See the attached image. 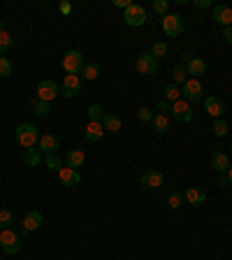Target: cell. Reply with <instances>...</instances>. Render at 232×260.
Segmentation results:
<instances>
[{
  "instance_id": "7c38bea8",
  "label": "cell",
  "mask_w": 232,
  "mask_h": 260,
  "mask_svg": "<svg viewBox=\"0 0 232 260\" xmlns=\"http://www.w3.org/2000/svg\"><path fill=\"white\" fill-rule=\"evenodd\" d=\"M202 102H205L207 117H211V118H221V117H223V100L218 98V95H209V98H202Z\"/></svg>"
},
{
  "instance_id": "ab89813d",
  "label": "cell",
  "mask_w": 232,
  "mask_h": 260,
  "mask_svg": "<svg viewBox=\"0 0 232 260\" xmlns=\"http://www.w3.org/2000/svg\"><path fill=\"white\" fill-rule=\"evenodd\" d=\"M158 112H161V114H165V112H172V105L167 102V100H161V102H158Z\"/></svg>"
},
{
  "instance_id": "83f0119b",
  "label": "cell",
  "mask_w": 232,
  "mask_h": 260,
  "mask_svg": "<svg viewBox=\"0 0 232 260\" xmlns=\"http://www.w3.org/2000/svg\"><path fill=\"white\" fill-rule=\"evenodd\" d=\"M89 118L93 123H102V118H105V107L102 105H91L89 107Z\"/></svg>"
},
{
  "instance_id": "6da1fadb",
  "label": "cell",
  "mask_w": 232,
  "mask_h": 260,
  "mask_svg": "<svg viewBox=\"0 0 232 260\" xmlns=\"http://www.w3.org/2000/svg\"><path fill=\"white\" fill-rule=\"evenodd\" d=\"M17 142L23 149H33L40 142V130H37L35 123H21V126H17Z\"/></svg>"
},
{
  "instance_id": "cb8c5ba5",
  "label": "cell",
  "mask_w": 232,
  "mask_h": 260,
  "mask_svg": "<svg viewBox=\"0 0 232 260\" xmlns=\"http://www.w3.org/2000/svg\"><path fill=\"white\" fill-rule=\"evenodd\" d=\"M42 161V153L37 151V149H23V163H26L28 167H37Z\"/></svg>"
},
{
  "instance_id": "d6a6232c",
  "label": "cell",
  "mask_w": 232,
  "mask_h": 260,
  "mask_svg": "<svg viewBox=\"0 0 232 260\" xmlns=\"http://www.w3.org/2000/svg\"><path fill=\"white\" fill-rule=\"evenodd\" d=\"M12 45H14V40H12V35L9 33H0V54H7L9 49H12Z\"/></svg>"
},
{
  "instance_id": "f35d334b",
  "label": "cell",
  "mask_w": 232,
  "mask_h": 260,
  "mask_svg": "<svg viewBox=\"0 0 232 260\" xmlns=\"http://www.w3.org/2000/svg\"><path fill=\"white\" fill-rule=\"evenodd\" d=\"M58 9H61V14H65V17H68V14L72 12V5L68 2V0H61V5H58Z\"/></svg>"
},
{
  "instance_id": "ffe728a7",
  "label": "cell",
  "mask_w": 232,
  "mask_h": 260,
  "mask_svg": "<svg viewBox=\"0 0 232 260\" xmlns=\"http://www.w3.org/2000/svg\"><path fill=\"white\" fill-rule=\"evenodd\" d=\"M84 161H86V153L81 151V149H70V151L65 153V163H68V167H81L84 165Z\"/></svg>"
},
{
  "instance_id": "2e32d148",
  "label": "cell",
  "mask_w": 232,
  "mask_h": 260,
  "mask_svg": "<svg viewBox=\"0 0 232 260\" xmlns=\"http://www.w3.org/2000/svg\"><path fill=\"white\" fill-rule=\"evenodd\" d=\"M58 179H61L63 186H79L81 174L74 170V167H61V172H58Z\"/></svg>"
},
{
  "instance_id": "4fadbf2b",
  "label": "cell",
  "mask_w": 232,
  "mask_h": 260,
  "mask_svg": "<svg viewBox=\"0 0 232 260\" xmlns=\"http://www.w3.org/2000/svg\"><path fill=\"white\" fill-rule=\"evenodd\" d=\"M144 189H161L162 186V172L158 170H146L142 174V179H139Z\"/></svg>"
},
{
  "instance_id": "52a82bcc",
  "label": "cell",
  "mask_w": 232,
  "mask_h": 260,
  "mask_svg": "<svg viewBox=\"0 0 232 260\" xmlns=\"http://www.w3.org/2000/svg\"><path fill=\"white\" fill-rule=\"evenodd\" d=\"M162 30H165V35L167 37H177L184 33V19L179 17V14H165L162 17Z\"/></svg>"
},
{
  "instance_id": "ba28073f",
  "label": "cell",
  "mask_w": 232,
  "mask_h": 260,
  "mask_svg": "<svg viewBox=\"0 0 232 260\" xmlns=\"http://www.w3.org/2000/svg\"><path fill=\"white\" fill-rule=\"evenodd\" d=\"M81 77L79 74H65V79L61 84V93L65 98H77L81 93Z\"/></svg>"
},
{
  "instance_id": "ee69618b",
  "label": "cell",
  "mask_w": 232,
  "mask_h": 260,
  "mask_svg": "<svg viewBox=\"0 0 232 260\" xmlns=\"http://www.w3.org/2000/svg\"><path fill=\"white\" fill-rule=\"evenodd\" d=\"M195 5H197V7H209V5H211V0H195Z\"/></svg>"
},
{
  "instance_id": "b9f144b4",
  "label": "cell",
  "mask_w": 232,
  "mask_h": 260,
  "mask_svg": "<svg viewBox=\"0 0 232 260\" xmlns=\"http://www.w3.org/2000/svg\"><path fill=\"white\" fill-rule=\"evenodd\" d=\"M216 184H218V186H230V179H228V174H221V177H218V179H216Z\"/></svg>"
},
{
  "instance_id": "9a60e30c",
  "label": "cell",
  "mask_w": 232,
  "mask_h": 260,
  "mask_svg": "<svg viewBox=\"0 0 232 260\" xmlns=\"http://www.w3.org/2000/svg\"><path fill=\"white\" fill-rule=\"evenodd\" d=\"M184 200H186L188 205H205L207 202V193L202 189H197V186H188L186 190H184Z\"/></svg>"
},
{
  "instance_id": "f1b7e54d",
  "label": "cell",
  "mask_w": 232,
  "mask_h": 260,
  "mask_svg": "<svg viewBox=\"0 0 232 260\" xmlns=\"http://www.w3.org/2000/svg\"><path fill=\"white\" fill-rule=\"evenodd\" d=\"M45 167L46 170H51V172H61V167H63V161H61V156H46L45 158Z\"/></svg>"
},
{
  "instance_id": "f6af8a7d",
  "label": "cell",
  "mask_w": 232,
  "mask_h": 260,
  "mask_svg": "<svg viewBox=\"0 0 232 260\" xmlns=\"http://www.w3.org/2000/svg\"><path fill=\"white\" fill-rule=\"evenodd\" d=\"M228 179H230V184H232V165H230V170H228Z\"/></svg>"
},
{
  "instance_id": "836d02e7",
  "label": "cell",
  "mask_w": 232,
  "mask_h": 260,
  "mask_svg": "<svg viewBox=\"0 0 232 260\" xmlns=\"http://www.w3.org/2000/svg\"><path fill=\"white\" fill-rule=\"evenodd\" d=\"M35 114L40 118H46L51 114V107H49V102H42V100H37L35 102Z\"/></svg>"
},
{
  "instance_id": "7a4b0ae2",
  "label": "cell",
  "mask_w": 232,
  "mask_h": 260,
  "mask_svg": "<svg viewBox=\"0 0 232 260\" xmlns=\"http://www.w3.org/2000/svg\"><path fill=\"white\" fill-rule=\"evenodd\" d=\"M61 65H63V70L68 72V74H81V70H84L86 61H84L81 51H77V49H70V51H65Z\"/></svg>"
},
{
  "instance_id": "5bb4252c",
  "label": "cell",
  "mask_w": 232,
  "mask_h": 260,
  "mask_svg": "<svg viewBox=\"0 0 232 260\" xmlns=\"http://www.w3.org/2000/svg\"><path fill=\"white\" fill-rule=\"evenodd\" d=\"M205 72H207L205 58H197V56H193V58H190V61L186 63V74H190L193 79H200Z\"/></svg>"
},
{
  "instance_id": "4dcf8cb0",
  "label": "cell",
  "mask_w": 232,
  "mask_h": 260,
  "mask_svg": "<svg viewBox=\"0 0 232 260\" xmlns=\"http://www.w3.org/2000/svg\"><path fill=\"white\" fill-rule=\"evenodd\" d=\"M12 223H14V214L9 209H0V228L7 230V228H12Z\"/></svg>"
},
{
  "instance_id": "74e56055",
  "label": "cell",
  "mask_w": 232,
  "mask_h": 260,
  "mask_svg": "<svg viewBox=\"0 0 232 260\" xmlns=\"http://www.w3.org/2000/svg\"><path fill=\"white\" fill-rule=\"evenodd\" d=\"M12 74V63L7 61V56H0V77H9Z\"/></svg>"
},
{
  "instance_id": "3957f363",
  "label": "cell",
  "mask_w": 232,
  "mask_h": 260,
  "mask_svg": "<svg viewBox=\"0 0 232 260\" xmlns=\"http://www.w3.org/2000/svg\"><path fill=\"white\" fill-rule=\"evenodd\" d=\"M135 68H137V72L144 74V77H151V74L156 77L158 70H161V68H158V61L151 56V51H142V54L137 56V58H135Z\"/></svg>"
},
{
  "instance_id": "1f68e13d",
  "label": "cell",
  "mask_w": 232,
  "mask_h": 260,
  "mask_svg": "<svg viewBox=\"0 0 232 260\" xmlns=\"http://www.w3.org/2000/svg\"><path fill=\"white\" fill-rule=\"evenodd\" d=\"M172 84H181V86H184V84H186V68H181V65H177V68H174V70H172Z\"/></svg>"
},
{
  "instance_id": "60d3db41",
  "label": "cell",
  "mask_w": 232,
  "mask_h": 260,
  "mask_svg": "<svg viewBox=\"0 0 232 260\" xmlns=\"http://www.w3.org/2000/svg\"><path fill=\"white\" fill-rule=\"evenodd\" d=\"M112 5H114V7H123V9H128L130 5H133V2H130V0H112Z\"/></svg>"
},
{
  "instance_id": "bcb514c9",
  "label": "cell",
  "mask_w": 232,
  "mask_h": 260,
  "mask_svg": "<svg viewBox=\"0 0 232 260\" xmlns=\"http://www.w3.org/2000/svg\"><path fill=\"white\" fill-rule=\"evenodd\" d=\"M2 30H5V24H2V21H0V33H2Z\"/></svg>"
},
{
  "instance_id": "d4e9b609",
  "label": "cell",
  "mask_w": 232,
  "mask_h": 260,
  "mask_svg": "<svg viewBox=\"0 0 232 260\" xmlns=\"http://www.w3.org/2000/svg\"><path fill=\"white\" fill-rule=\"evenodd\" d=\"M153 130L158 135L170 130V118H167V114H156V117H153Z\"/></svg>"
},
{
  "instance_id": "30bf717a",
  "label": "cell",
  "mask_w": 232,
  "mask_h": 260,
  "mask_svg": "<svg viewBox=\"0 0 232 260\" xmlns=\"http://www.w3.org/2000/svg\"><path fill=\"white\" fill-rule=\"evenodd\" d=\"M58 95V84L56 81H40L37 84V100H42V102H51V100Z\"/></svg>"
},
{
  "instance_id": "7bdbcfd3",
  "label": "cell",
  "mask_w": 232,
  "mask_h": 260,
  "mask_svg": "<svg viewBox=\"0 0 232 260\" xmlns=\"http://www.w3.org/2000/svg\"><path fill=\"white\" fill-rule=\"evenodd\" d=\"M223 37H225V42H232V26L223 28Z\"/></svg>"
},
{
  "instance_id": "8fae6325",
  "label": "cell",
  "mask_w": 232,
  "mask_h": 260,
  "mask_svg": "<svg viewBox=\"0 0 232 260\" xmlns=\"http://www.w3.org/2000/svg\"><path fill=\"white\" fill-rule=\"evenodd\" d=\"M58 149H61V140L56 135H42L40 142H37V151L46 153V156H54Z\"/></svg>"
},
{
  "instance_id": "8992f818",
  "label": "cell",
  "mask_w": 232,
  "mask_h": 260,
  "mask_svg": "<svg viewBox=\"0 0 232 260\" xmlns=\"http://www.w3.org/2000/svg\"><path fill=\"white\" fill-rule=\"evenodd\" d=\"M123 19L128 26L133 28H139L146 24V9L142 7V5H137V2H133L128 9H123Z\"/></svg>"
},
{
  "instance_id": "484cf974",
  "label": "cell",
  "mask_w": 232,
  "mask_h": 260,
  "mask_svg": "<svg viewBox=\"0 0 232 260\" xmlns=\"http://www.w3.org/2000/svg\"><path fill=\"white\" fill-rule=\"evenodd\" d=\"M179 98H181V89H179L177 84H172V81H170V84L165 86V100H167L170 105H174Z\"/></svg>"
},
{
  "instance_id": "44dd1931",
  "label": "cell",
  "mask_w": 232,
  "mask_h": 260,
  "mask_svg": "<svg viewBox=\"0 0 232 260\" xmlns=\"http://www.w3.org/2000/svg\"><path fill=\"white\" fill-rule=\"evenodd\" d=\"M84 137H86L89 142H98V140H102V137H105V128H102V123H93V121H91L89 126H86V130H84Z\"/></svg>"
},
{
  "instance_id": "277c9868",
  "label": "cell",
  "mask_w": 232,
  "mask_h": 260,
  "mask_svg": "<svg viewBox=\"0 0 232 260\" xmlns=\"http://www.w3.org/2000/svg\"><path fill=\"white\" fill-rule=\"evenodd\" d=\"M0 249L9 256H17L21 251V235H17L14 230H2L0 233Z\"/></svg>"
},
{
  "instance_id": "e575fe53",
  "label": "cell",
  "mask_w": 232,
  "mask_h": 260,
  "mask_svg": "<svg viewBox=\"0 0 232 260\" xmlns=\"http://www.w3.org/2000/svg\"><path fill=\"white\" fill-rule=\"evenodd\" d=\"M151 9L156 12V14H162V17H165V14H167V9H170V2H167V0H153Z\"/></svg>"
},
{
  "instance_id": "7402d4cb",
  "label": "cell",
  "mask_w": 232,
  "mask_h": 260,
  "mask_svg": "<svg viewBox=\"0 0 232 260\" xmlns=\"http://www.w3.org/2000/svg\"><path fill=\"white\" fill-rule=\"evenodd\" d=\"M79 77H81L84 81H95V79L100 77V65H98V63H86Z\"/></svg>"
},
{
  "instance_id": "ac0fdd59",
  "label": "cell",
  "mask_w": 232,
  "mask_h": 260,
  "mask_svg": "<svg viewBox=\"0 0 232 260\" xmlns=\"http://www.w3.org/2000/svg\"><path fill=\"white\" fill-rule=\"evenodd\" d=\"M42 223H45V218H42L40 212H28L26 218H23V230L26 233H35V230L42 228Z\"/></svg>"
},
{
  "instance_id": "5b68a950",
  "label": "cell",
  "mask_w": 232,
  "mask_h": 260,
  "mask_svg": "<svg viewBox=\"0 0 232 260\" xmlns=\"http://www.w3.org/2000/svg\"><path fill=\"white\" fill-rule=\"evenodd\" d=\"M181 95L186 102H200L205 98V86L200 84V79H186V84L181 86Z\"/></svg>"
},
{
  "instance_id": "d6986e66",
  "label": "cell",
  "mask_w": 232,
  "mask_h": 260,
  "mask_svg": "<svg viewBox=\"0 0 232 260\" xmlns=\"http://www.w3.org/2000/svg\"><path fill=\"white\" fill-rule=\"evenodd\" d=\"M211 167H214L218 174H228V170H230V158H228V153L216 151L214 158H211Z\"/></svg>"
},
{
  "instance_id": "603a6c76",
  "label": "cell",
  "mask_w": 232,
  "mask_h": 260,
  "mask_svg": "<svg viewBox=\"0 0 232 260\" xmlns=\"http://www.w3.org/2000/svg\"><path fill=\"white\" fill-rule=\"evenodd\" d=\"M102 128H105V133H116V130H121V118L114 117V114H105Z\"/></svg>"
},
{
  "instance_id": "4316f807",
  "label": "cell",
  "mask_w": 232,
  "mask_h": 260,
  "mask_svg": "<svg viewBox=\"0 0 232 260\" xmlns=\"http://www.w3.org/2000/svg\"><path fill=\"white\" fill-rule=\"evenodd\" d=\"M167 51H170L167 42H162V40L153 42V47H151V56L156 58V61H158V58H165V56H167Z\"/></svg>"
},
{
  "instance_id": "f546056e",
  "label": "cell",
  "mask_w": 232,
  "mask_h": 260,
  "mask_svg": "<svg viewBox=\"0 0 232 260\" xmlns=\"http://www.w3.org/2000/svg\"><path fill=\"white\" fill-rule=\"evenodd\" d=\"M211 130H214V135H216V137H225V135H228V121H225L223 117H221V118H216V121H214V126H211Z\"/></svg>"
},
{
  "instance_id": "8d00e7d4",
  "label": "cell",
  "mask_w": 232,
  "mask_h": 260,
  "mask_svg": "<svg viewBox=\"0 0 232 260\" xmlns=\"http://www.w3.org/2000/svg\"><path fill=\"white\" fill-rule=\"evenodd\" d=\"M137 118H139L142 123H149V121H153V112L149 107H139L137 109Z\"/></svg>"
},
{
  "instance_id": "d590c367",
  "label": "cell",
  "mask_w": 232,
  "mask_h": 260,
  "mask_svg": "<svg viewBox=\"0 0 232 260\" xmlns=\"http://www.w3.org/2000/svg\"><path fill=\"white\" fill-rule=\"evenodd\" d=\"M167 202H170L172 209H181V205H184V193H177V190H172L170 197H167Z\"/></svg>"
},
{
  "instance_id": "9c48e42d",
  "label": "cell",
  "mask_w": 232,
  "mask_h": 260,
  "mask_svg": "<svg viewBox=\"0 0 232 260\" xmlns=\"http://www.w3.org/2000/svg\"><path fill=\"white\" fill-rule=\"evenodd\" d=\"M172 117L181 121V123H190L193 121V109H190V102L186 100H177L174 105H172Z\"/></svg>"
},
{
  "instance_id": "e0dca14e",
  "label": "cell",
  "mask_w": 232,
  "mask_h": 260,
  "mask_svg": "<svg viewBox=\"0 0 232 260\" xmlns=\"http://www.w3.org/2000/svg\"><path fill=\"white\" fill-rule=\"evenodd\" d=\"M214 19H216V24H221L223 28H230L232 26V9L228 7V5H216Z\"/></svg>"
}]
</instances>
